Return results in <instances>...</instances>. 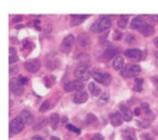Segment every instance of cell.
<instances>
[{
    "label": "cell",
    "instance_id": "cell-15",
    "mask_svg": "<svg viewBox=\"0 0 158 140\" xmlns=\"http://www.w3.org/2000/svg\"><path fill=\"white\" fill-rule=\"evenodd\" d=\"M139 32H141V34H142V36H144V37H149V36H152V34H153L154 28H153V26H152V25H149V23H144V25L141 27Z\"/></svg>",
    "mask_w": 158,
    "mask_h": 140
},
{
    "label": "cell",
    "instance_id": "cell-23",
    "mask_svg": "<svg viewBox=\"0 0 158 140\" xmlns=\"http://www.w3.org/2000/svg\"><path fill=\"white\" fill-rule=\"evenodd\" d=\"M89 92L91 93V96H100L101 95V88L96 85V84H94V82H90L89 84Z\"/></svg>",
    "mask_w": 158,
    "mask_h": 140
},
{
    "label": "cell",
    "instance_id": "cell-1",
    "mask_svg": "<svg viewBox=\"0 0 158 140\" xmlns=\"http://www.w3.org/2000/svg\"><path fill=\"white\" fill-rule=\"evenodd\" d=\"M111 27V20L107 16H101L96 22H94L90 26V31L95 33H101Z\"/></svg>",
    "mask_w": 158,
    "mask_h": 140
},
{
    "label": "cell",
    "instance_id": "cell-45",
    "mask_svg": "<svg viewBox=\"0 0 158 140\" xmlns=\"http://www.w3.org/2000/svg\"><path fill=\"white\" fill-rule=\"evenodd\" d=\"M153 43H154V45H156V47H158V37H157V38H154Z\"/></svg>",
    "mask_w": 158,
    "mask_h": 140
},
{
    "label": "cell",
    "instance_id": "cell-44",
    "mask_svg": "<svg viewBox=\"0 0 158 140\" xmlns=\"http://www.w3.org/2000/svg\"><path fill=\"white\" fill-rule=\"evenodd\" d=\"M32 140H44L42 136H38V135H35L33 138H32Z\"/></svg>",
    "mask_w": 158,
    "mask_h": 140
},
{
    "label": "cell",
    "instance_id": "cell-32",
    "mask_svg": "<svg viewBox=\"0 0 158 140\" xmlns=\"http://www.w3.org/2000/svg\"><path fill=\"white\" fill-rule=\"evenodd\" d=\"M125 42H126V43H128V44H132V43H135V42H136V37H135L132 33H128V34L125 37Z\"/></svg>",
    "mask_w": 158,
    "mask_h": 140
},
{
    "label": "cell",
    "instance_id": "cell-42",
    "mask_svg": "<svg viewBox=\"0 0 158 140\" xmlns=\"http://www.w3.org/2000/svg\"><path fill=\"white\" fill-rule=\"evenodd\" d=\"M10 55H16V49L15 48H10Z\"/></svg>",
    "mask_w": 158,
    "mask_h": 140
},
{
    "label": "cell",
    "instance_id": "cell-2",
    "mask_svg": "<svg viewBox=\"0 0 158 140\" xmlns=\"http://www.w3.org/2000/svg\"><path fill=\"white\" fill-rule=\"evenodd\" d=\"M90 75L93 76V79L95 81H98L99 84H101L104 86H109L110 82H111V75L107 74V72H105V71H101L99 69H94Z\"/></svg>",
    "mask_w": 158,
    "mask_h": 140
},
{
    "label": "cell",
    "instance_id": "cell-18",
    "mask_svg": "<svg viewBox=\"0 0 158 140\" xmlns=\"http://www.w3.org/2000/svg\"><path fill=\"white\" fill-rule=\"evenodd\" d=\"M32 49H33V43L30 39H23L21 42V50L23 52V54L30 53Z\"/></svg>",
    "mask_w": 158,
    "mask_h": 140
},
{
    "label": "cell",
    "instance_id": "cell-48",
    "mask_svg": "<svg viewBox=\"0 0 158 140\" xmlns=\"http://www.w3.org/2000/svg\"><path fill=\"white\" fill-rule=\"evenodd\" d=\"M154 56H156V59H157V61H158V50L154 53Z\"/></svg>",
    "mask_w": 158,
    "mask_h": 140
},
{
    "label": "cell",
    "instance_id": "cell-20",
    "mask_svg": "<svg viewBox=\"0 0 158 140\" xmlns=\"http://www.w3.org/2000/svg\"><path fill=\"white\" fill-rule=\"evenodd\" d=\"M118 53V49L115 48V47H111V48H107L105 52H104V58L105 59H114Z\"/></svg>",
    "mask_w": 158,
    "mask_h": 140
},
{
    "label": "cell",
    "instance_id": "cell-7",
    "mask_svg": "<svg viewBox=\"0 0 158 140\" xmlns=\"http://www.w3.org/2000/svg\"><path fill=\"white\" fill-rule=\"evenodd\" d=\"M74 43H75L74 36H73V34H68L67 37H64V39H63L62 43H60V52H63V53H65V54L69 53V52L72 50Z\"/></svg>",
    "mask_w": 158,
    "mask_h": 140
},
{
    "label": "cell",
    "instance_id": "cell-47",
    "mask_svg": "<svg viewBox=\"0 0 158 140\" xmlns=\"http://www.w3.org/2000/svg\"><path fill=\"white\" fill-rule=\"evenodd\" d=\"M51 140H60V139H59V138H57V136H52V138H51Z\"/></svg>",
    "mask_w": 158,
    "mask_h": 140
},
{
    "label": "cell",
    "instance_id": "cell-13",
    "mask_svg": "<svg viewBox=\"0 0 158 140\" xmlns=\"http://www.w3.org/2000/svg\"><path fill=\"white\" fill-rule=\"evenodd\" d=\"M110 122H111V124L114 126H120L122 124L123 119H122V117H121V114L118 112H115V113L110 114Z\"/></svg>",
    "mask_w": 158,
    "mask_h": 140
},
{
    "label": "cell",
    "instance_id": "cell-31",
    "mask_svg": "<svg viewBox=\"0 0 158 140\" xmlns=\"http://www.w3.org/2000/svg\"><path fill=\"white\" fill-rule=\"evenodd\" d=\"M49 107H51V102L47 99V101H43V103L41 104V107H40V112H46V111H48L49 109Z\"/></svg>",
    "mask_w": 158,
    "mask_h": 140
},
{
    "label": "cell",
    "instance_id": "cell-21",
    "mask_svg": "<svg viewBox=\"0 0 158 140\" xmlns=\"http://www.w3.org/2000/svg\"><path fill=\"white\" fill-rule=\"evenodd\" d=\"M123 64H125L123 58L120 56V55H116V56L114 58V61H112V68H114L115 70H121V69L123 68Z\"/></svg>",
    "mask_w": 158,
    "mask_h": 140
},
{
    "label": "cell",
    "instance_id": "cell-8",
    "mask_svg": "<svg viewBox=\"0 0 158 140\" xmlns=\"http://www.w3.org/2000/svg\"><path fill=\"white\" fill-rule=\"evenodd\" d=\"M23 66L28 72H37L41 68V61L38 59H30V60L25 61Z\"/></svg>",
    "mask_w": 158,
    "mask_h": 140
},
{
    "label": "cell",
    "instance_id": "cell-11",
    "mask_svg": "<svg viewBox=\"0 0 158 140\" xmlns=\"http://www.w3.org/2000/svg\"><path fill=\"white\" fill-rule=\"evenodd\" d=\"M125 55L128 59H133V60H139L142 59V52L137 48H130L127 50H125Z\"/></svg>",
    "mask_w": 158,
    "mask_h": 140
},
{
    "label": "cell",
    "instance_id": "cell-46",
    "mask_svg": "<svg viewBox=\"0 0 158 140\" xmlns=\"http://www.w3.org/2000/svg\"><path fill=\"white\" fill-rule=\"evenodd\" d=\"M151 18H152V20H156V21H158V16H151Z\"/></svg>",
    "mask_w": 158,
    "mask_h": 140
},
{
    "label": "cell",
    "instance_id": "cell-34",
    "mask_svg": "<svg viewBox=\"0 0 158 140\" xmlns=\"http://www.w3.org/2000/svg\"><path fill=\"white\" fill-rule=\"evenodd\" d=\"M16 61H17V55H10L9 63H10V64H14V63H16Z\"/></svg>",
    "mask_w": 158,
    "mask_h": 140
},
{
    "label": "cell",
    "instance_id": "cell-12",
    "mask_svg": "<svg viewBox=\"0 0 158 140\" xmlns=\"http://www.w3.org/2000/svg\"><path fill=\"white\" fill-rule=\"evenodd\" d=\"M118 109H120V114H121V117H122V119H123V120H126V122L132 120L133 113L130 111V108H128L127 106H125V104H120Z\"/></svg>",
    "mask_w": 158,
    "mask_h": 140
},
{
    "label": "cell",
    "instance_id": "cell-16",
    "mask_svg": "<svg viewBox=\"0 0 158 140\" xmlns=\"http://www.w3.org/2000/svg\"><path fill=\"white\" fill-rule=\"evenodd\" d=\"M88 17H89V15H72L70 25H72V26H78V25H80L84 20H86Z\"/></svg>",
    "mask_w": 158,
    "mask_h": 140
},
{
    "label": "cell",
    "instance_id": "cell-35",
    "mask_svg": "<svg viewBox=\"0 0 158 140\" xmlns=\"http://www.w3.org/2000/svg\"><path fill=\"white\" fill-rule=\"evenodd\" d=\"M90 140H104V136L101 134H95Z\"/></svg>",
    "mask_w": 158,
    "mask_h": 140
},
{
    "label": "cell",
    "instance_id": "cell-30",
    "mask_svg": "<svg viewBox=\"0 0 158 140\" xmlns=\"http://www.w3.org/2000/svg\"><path fill=\"white\" fill-rule=\"evenodd\" d=\"M137 125L139 128H142V129H148L151 126V123H149V120L143 119V120H137Z\"/></svg>",
    "mask_w": 158,
    "mask_h": 140
},
{
    "label": "cell",
    "instance_id": "cell-22",
    "mask_svg": "<svg viewBox=\"0 0 158 140\" xmlns=\"http://www.w3.org/2000/svg\"><path fill=\"white\" fill-rule=\"evenodd\" d=\"M146 22L142 20V17H135L132 21H131V28L132 29H141V27L144 25Z\"/></svg>",
    "mask_w": 158,
    "mask_h": 140
},
{
    "label": "cell",
    "instance_id": "cell-43",
    "mask_svg": "<svg viewBox=\"0 0 158 140\" xmlns=\"http://www.w3.org/2000/svg\"><path fill=\"white\" fill-rule=\"evenodd\" d=\"M133 114H135V115H139V114H141V109H139V108H136L135 112H133Z\"/></svg>",
    "mask_w": 158,
    "mask_h": 140
},
{
    "label": "cell",
    "instance_id": "cell-6",
    "mask_svg": "<svg viewBox=\"0 0 158 140\" xmlns=\"http://www.w3.org/2000/svg\"><path fill=\"white\" fill-rule=\"evenodd\" d=\"M90 44H91V39L86 33H81L78 36V38H77V50L78 52L89 48Z\"/></svg>",
    "mask_w": 158,
    "mask_h": 140
},
{
    "label": "cell",
    "instance_id": "cell-36",
    "mask_svg": "<svg viewBox=\"0 0 158 140\" xmlns=\"http://www.w3.org/2000/svg\"><path fill=\"white\" fill-rule=\"evenodd\" d=\"M121 37H122V33H121V32H115V33H114V41L121 39Z\"/></svg>",
    "mask_w": 158,
    "mask_h": 140
},
{
    "label": "cell",
    "instance_id": "cell-10",
    "mask_svg": "<svg viewBox=\"0 0 158 140\" xmlns=\"http://www.w3.org/2000/svg\"><path fill=\"white\" fill-rule=\"evenodd\" d=\"M10 90L16 96H20V95L23 93V86L20 84V81L17 79H11L10 80Z\"/></svg>",
    "mask_w": 158,
    "mask_h": 140
},
{
    "label": "cell",
    "instance_id": "cell-39",
    "mask_svg": "<svg viewBox=\"0 0 158 140\" xmlns=\"http://www.w3.org/2000/svg\"><path fill=\"white\" fill-rule=\"evenodd\" d=\"M35 27H36V29H40V28H41V21L36 20V21H35Z\"/></svg>",
    "mask_w": 158,
    "mask_h": 140
},
{
    "label": "cell",
    "instance_id": "cell-38",
    "mask_svg": "<svg viewBox=\"0 0 158 140\" xmlns=\"http://www.w3.org/2000/svg\"><path fill=\"white\" fill-rule=\"evenodd\" d=\"M21 20H22V17H21V16H15V17L12 18V22H14V23H17V22H20Z\"/></svg>",
    "mask_w": 158,
    "mask_h": 140
},
{
    "label": "cell",
    "instance_id": "cell-27",
    "mask_svg": "<svg viewBox=\"0 0 158 140\" xmlns=\"http://www.w3.org/2000/svg\"><path fill=\"white\" fill-rule=\"evenodd\" d=\"M85 120H86V124H89V125H96L98 124V118L94 114H91V113L86 115Z\"/></svg>",
    "mask_w": 158,
    "mask_h": 140
},
{
    "label": "cell",
    "instance_id": "cell-25",
    "mask_svg": "<svg viewBox=\"0 0 158 140\" xmlns=\"http://www.w3.org/2000/svg\"><path fill=\"white\" fill-rule=\"evenodd\" d=\"M127 22H128V16H126V15L120 16V18H118V21H117V26H118V28H126Z\"/></svg>",
    "mask_w": 158,
    "mask_h": 140
},
{
    "label": "cell",
    "instance_id": "cell-14",
    "mask_svg": "<svg viewBox=\"0 0 158 140\" xmlns=\"http://www.w3.org/2000/svg\"><path fill=\"white\" fill-rule=\"evenodd\" d=\"M86 99H88V92L86 91L80 90L74 95V102L75 103H84V102H86Z\"/></svg>",
    "mask_w": 158,
    "mask_h": 140
},
{
    "label": "cell",
    "instance_id": "cell-3",
    "mask_svg": "<svg viewBox=\"0 0 158 140\" xmlns=\"http://www.w3.org/2000/svg\"><path fill=\"white\" fill-rule=\"evenodd\" d=\"M141 66L137 64H127L125 68H122L121 71V76L125 79H130V77H136L139 72H141Z\"/></svg>",
    "mask_w": 158,
    "mask_h": 140
},
{
    "label": "cell",
    "instance_id": "cell-17",
    "mask_svg": "<svg viewBox=\"0 0 158 140\" xmlns=\"http://www.w3.org/2000/svg\"><path fill=\"white\" fill-rule=\"evenodd\" d=\"M121 135H122V139H123V140H137V139H136V133H135V130L131 129V128L125 129Z\"/></svg>",
    "mask_w": 158,
    "mask_h": 140
},
{
    "label": "cell",
    "instance_id": "cell-41",
    "mask_svg": "<svg viewBox=\"0 0 158 140\" xmlns=\"http://www.w3.org/2000/svg\"><path fill=\"white\" fill-rule=\"evenodd\" d=\"M19 81H20V84H21V85H25V84L27 82V79H26V77H20V80H19Z\"/></svg>",
    "mask_w": 158,
    "mask_h": 140
},
{
    "label": "cell",
    "instance_id": "cell-37",
    "mask_svg": "<svg viewBox=\"0 0 158 140\" xmlns=\"http://www.w3.org/2000/svg\"><path fill=\"white\" fill-rule=\"evenodd\" d=\"M142 139L143 140H154L151 135H148V134H142Z\"/></svg>",
    "mask_w": 158,
    "mask_h": 140
},
{
    "label": "cell",
    "instance_id": "cell-29",
    "mask_svg": "<svg viewBox=\"0 0 158 140\" xmlns=\"http://www.w3.org/2000/svg\"><path fill=\"white\" fill-rule=\"evenodd\" d=\"M47 122H48V119H46V118H43V119H41V122H37L36 124H33V129L35 130H38V129H42L46 124H47Z\"/></svg>",
    "mask_w": 158,
    "mask_h": 140
},
{
    "label": "cell",
    "instance_id": "cell-33",
    "mask_svg": "<svg viewBox=\"0 0 158 140\" xmlns=\"http://www.w3.org/2000/svg\"><path fill=\"white\" fill-rule=\"evenodd\" d=\"M67 129L70 130V131H73V133H75V134H79V133H80L79 128H77V126H74V125H72V124H67Z\"/></svg>",
    "mask_w": 158,
    "mask_h": 140
},
{
    "label": "cell",
    "instance_id": "cell-19",
    "mask_svg": "<svg viewBox=\"0 0 158 140\" xmlns=\"http://www.w3.org/2000/svg\"><path fill=\"white\" fill-rule=\"evenodd\" d=\"M20 118L23 120L25 124H31V123H33V115H32V114L30 113V111H27V109H25V111L21 112Z\"/></svg>",
    "mask_w": 158,
    "mask_h": 140
},
{
    "label": "cell",
    "instance_id": "cell-9",
    "mask_svg": "<svg viewBox=\"0 0 158 140\" xmlns=\"http://www.w3.org/2000/svg\"><path fill=\"white\" fill-rule=\"evenodd\" d=\"M64 91H67V92H72V91H80V90H83V87H84V84L81 82V81H79V80H77V81H68L67 84H64Z\"/></svg>",
    "mask_w": 158,
    "mask_h": 140
},
{
    "label": "cell",
    "instance_id": "cell-4",
    "mask_svg": "<svg viewBox=\"0 0 158 140\" xmlns=\"http://www.w3.org/2000/svg\"><path fill=\"white\" fill-rule=\"evenodd\" d=\"M74 76L79 80V81H86L90 77V70L88 64H79L75 69H74Z\"/></svg>",
    "mask_w": 158,
    "mask_h": 140
},
{
    "label": "cell",
    "instance_id": "cell-24",
    "mask_svg": "<svg viewBox=\"0 0 158 140\" xmlns=\"http://www.w3.org/2000/svg\"><path fill=\"white\" fill-rule=\"evenodd\" d=\"M49 124L52 126V129H57L58 128V124H59V115L57 113H53L49 118Z\"/></svg>",
    "mask_w": 158,
    "mask_h": 140
},
{
    "label": "cell",
    "instance_id": "cell-40",
    "mask_svg": "<svg viewBox=\"0 0 158 140\" xmlns=\"http://www.w3.org/2000/svg\"><path fill=\"white\" fill-rule=\"evenodd\" d=\"M17 70H19L17 66H12V68H10V72H11V74H16Z\"/></svg>",
    "mask_w": 158,
    "mask_h": 140
},
{
    "label": "cell",
    "instance_id": "cell-49",
    "mask_svg": "<svg viewBox=\"0 0 158 140\" xmlns=\"http://www.w3.org/2000/svg\"><path fill=\"white\" fill-rule=\"evenodd\" d=\"M11 41H12V43H17V41H16V38H11Z\"/></svg>",
    "mask_w": 158,
    "mask_h": 140
},
{
    "label": "cell",
    "instance_id": "cell-28",
    "mask_svg": "<svg viewBox=\"0 0 158 140\" xmlns=\"http://www.w3.org/2000/svg\"><path fill=\"white\" fill-rule=\"evenodd\" d=\"M142 85H143V79H136L135 85H133V91L141 92L142 91Z\"/></svg>",
    "mask_w": 158,
    "mask_h": 140
},
{
    "label": "cell",
    "instance_id": "cell-26",
    "mask_svg": "<svg viewBox=\"0 0 158 140\" xmlns=\"http://www.w3.org/2000/svg\"><path fill=\"white\" fill-rule=\"evenodd\" d=\"M109 97H110L109 92H104V93L101 95V97H99V99H98V102H96V103H98L99 106H104V104H106V103H107Z\"/></svg>",
    "mask_w": 158,
    "mask_h": 140
},
{
    "label": "cell",
    "instance_id": "cell-5",
    "mask_svg": "<svg viewBox=\"0 0 158 140\" xmlns=\"http://www.w3.org/2000/svg\"><path fill=\"white\" fill-rule=\"evenodd\" d=\"M25 128V123L20 117H15L11 122H10V136L21 133Z\"/></svg>",
    "mask_w": 158,
    "mask_h": 140
}]
</instances>
